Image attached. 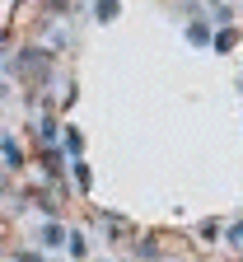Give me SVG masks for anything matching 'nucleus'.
<instances>
[{
    "mask_svg": "<svg viewBox=\"0 0 243 262\" xmlns=\"http://www.w3.org/2000/svg\"><path fill=\"white\" fill-rule=\"evenodd\" d=\"M229 47H234V28H225L220 38H215V52H229Z\"/></svg>",
    "mask_w": 243,
    "mask_h": 262,
    "instance_id": "9d476101",
    "label": "nucleus"
},
{
    "mask_svg": "<svg viewBox=\"0 0 243 262\" xmlns=\"http://www.w3.org/2000/svg\"><path fill=\"white\" fill-rule=\"evenodd\" d=\"M117 10H122V0H94V19H98V24H113Z\"/></svg>",
    "mask_w": 243,
    "mask_h": 262,
    "instance_id": "20e7f679",
    "label": "nucleus"
},
{
    "mask_svg": "<svg viewBox=\"0 0 243 262\" xmlns=\"http://www.w3.org/2000/svg\"><path fill=\"white\" fill-rule=\"evenodd\" d=\"M38 131H42V145H56V117H42Z\"/></svg>",
    "mask_w": 243,
    "mask_h": 262,
    "instance_id": "6e6552de",
    "label": "nucleus"
},
{
    "mask_svg": "<svg viewBox=\"0 0 243 262\" xmlns=\"http://www.w3.org/2000/svg\"><path fill=\"white\" fill-rule=\"evenodd\" d=\"M14 71H19V80L28 75V84L52 80V52H47V47H24V52L14 56Z\"/></svg>",
    "mask_w": 243,
    "mask_h": 262,
    "instance_id": "f257e3e1",
    "label": "nucleus"
},
{
    "mask_svg": "<svg viewBox=\"0 0 243 262\" xmlns=\"http://www.w3.org/2000/svg\"><path fill=\"white\" fill-rule=\"evenodd\" d=\"M5 94H10V84H5V80H0V98H5Z\"/></svg>",
    "mask_w": 243,
    "mask_h": 262,
    "instance_id": "ddd939ff",
    "label": "nucleus"
},
{
    "mask_svg": "<svg viewBox=\"0 0 243 262\" xmlns=\"http://www.w3.org/2000/svg\"><path fill=\"white\" fill-rule=\"evenodd\" d=\"M80 150H84V141H80V131L71 126V131H65V155H71V159H75Z\"/></svg>",
    "mask_w": 243,
    "mask_h": 262,
    "instance_id": "1a4fd4ad",
    "label": "nucleus"
},
{
    "mask_svg": "<svg viewBox=\"0 0 243 262\" xmlns=\"http://www.w3.org/2000/svg\"><path fill=\"white\" fill-rule=\"evenodd\" d=\"M229 244H234V248H243V220H238V225L229 229Z\"/></svg>",
    "mask_w": 243,
    "mask_h": 262,
    "instance_id": "9b49d317",
    "label": "nucleus"
},
{
    "mask_svg": "<svg viewBox=\"0 0 243 262\" xmlns=\"http://www.w3.org/2000/svg\"><path fill=\"white\" fill-rule=\"evenodd\" d=\"M187 38H192L196 47H206V42H211V28H206L201 19H192V24H187Z\"/></svg>",
    "mask_w": 243,
    "mask_h": 262,
    "instance_id": "39448f33",
    "label": "nucleus"
},
{
    "mask_svg": "<svg viewBox=\"0 0 243 262\" xmlns=\"http://www.w3.org/2000/svg\"><path fill=\"white\" fill-rule=\"evenodd\" d=\"M47 10H61L65 14V10H71V0H47Z\"/></svg>",
    "mask_w": 243,
    "mask_h": 262,
    "instance_id": "f8f14e48",
    "label": "nucleus"
},
{
    "mask_svg": "<svg viewBox=\"0 0 243 262\" xmlns=\"http://www.w3.org/2000/svg\"><path fill=\"white\" fill-rule=\"evenodd\" d=\"M0 159H5V169H19V164H24L19 141H14V136H5V131H0Z\"/></svg>",
    "mask_w": 243,
    "mask_h": 262,
    "instance_id": "f03ea898",
    "label": "nucleus"
},
{
    "mask_svg": "<svg viewBox=\"0 0 243 262\" xmlns=\"http://www.w3.org/2000/svg\"><path fill=\"white\" fill-rule=\"evenodd\" d=\"M75 187H80V192H89V187H94V178H89V164H84L80 155H75Z\"/></svg>",
    "mask_w": 243,
    "mask_h": 262,
    "instance_id": "423d86ee",
    "label": "nucleus"
},
{
    "mask_svg": "<svg viewBox=\"0 0 243 262\" xmlns=\"http://www.w3.org/2000/svg\"><path fill=\"white\" fill-rule=\"evenodd\" d=\"M65 248H71L75 257H84V253H89V244H84V234H80V229H71V234H65Z\"/></svg>",
    "mask_w": 243,
    "mask_h": 262,
    "instance_id": "0eeeda50",
    "label": "nucleus"
},
{
    "mask_svg": "<svg viewBox=\"0 0 243 262\" xmlns=\"http://www.w3.org/2000/svg\"><path fill=\"white\" fill-rule=\"evenodd\" d=\"M65 234H71V229H65L61 220H47V225H42V244H47V248H65Z\"/></svg>",
    "mask_w": 243,
    "mask_h": 262,
    "instance_id": "7ed1b4c3",
    "label": "nucleus"
}]
</instances>
